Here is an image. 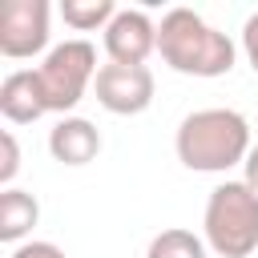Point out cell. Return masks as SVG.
Returning a JSON list of instances; mask_svg holds the SVG:
<instances>
[{
    "mask_svg": "<svg viewBox=\"0 0 258 258\" xmlns=\"http://www.w3.org/2000/svg\"><path fill=\"white\" fill-rule=\"evenodd\" d=\"M177 161L194 173H226L230 165H242L250 145V121L238 109H194L181 117L177 137H173Z\"/></svg>",
    "mask_w": 258,
    "mask_h": 258,
    "instance_id": "obj_1",
    "label": "cell"
},
{
    "mask_svg": "<svg viewBox=\"0 0 258 258\" xmlns=\"http://www.w3.org/2000/svg\"><path fill=\"white\" fill-rule=\"evenodd\" d=\"M157 52L181 77H226L238 48L226 32L206 24L194 8H169L157 24Z\"/></svg>",
    "mask_w": 258,
    "mask_h": 258,
    "instance_id": "obj_2",
    "label": "cell"
},
{
    "mask_svg": "<svg viewBox=\"0 0 258 258\" xmlns=\"http://www.w3.org/2000/svg\"><path fill=\"white\" fill-rule=\"evenodd\" d=\"M202 238L222 258H250L258 250V194L246 181H222L206 198Z\"/></svg>",
    "mask_w": 258,
    "mask_h": 258,
    "instance_id": "obj_3",
    "label": "cell"
},
{
    "mask_svg": "<svg viewBox=\"0 0 258 258\" xmlns=\"http://www.w3.org/2000/svg\"><path fill=\"white\" fill-rule=\"evenodd\" d=\"M97 48L89 40H60L44 52V60L36 64V81L44 93L48 113H69L77 109V101L85 97V89L97 81Z\"/></svg>",
    "mask_w": 258,
    "mask_h": 258,
    "instance_id": "obj_4",
    "label": "cell"
},
{
    "mask_svg": "<svg viewBox=\"0 0 258 258\" xmlns=\"http://www.w3.org/2000/svg\"><path fill=\"white\" fill-rule=\"evenodd\" d=\"M153 73L149 64H101L97 81H93V93H97V105L117 113V117H137L153 105Z\"/></svg>",
    "mask_w": 258,
    "mask_h": 258,
    "instance_id": "obj_5",
    "label": "cell"
},
{
    "mask_svg": "<svg viewBox=\"0 0 258 258\" xmlns=\"http://www.w3.org/2000/svg\"><path fill=\"white\" fill-rule=\"evenodd\" d=\"M48 0H8L0 8V52L28 60L48 48Z\"/></svg>",
    "mask_w": 258,
    "mask_h": 258,
    "instance_id": "obj_6",
    "label": "cell"
},
{
    "mask_svg": "<svg viewBox=\"0 0 258 258\" xmlns=\"http://www.w3.org/2000/svg\"><path fill=\"white\" fill-rule=\"evenodd\" d=\"M105 52L113 64H145L149 52H157V24L145 8H117V16L105 28Z\"/></svg>",
    "mask_w": 258,
    "mask_h": 258,
    "instance_id": "obj_7",
    "label": "cell"
},
{
    "mask_svg": "<svg viewBox=\"0 0 258 258\" xmlns=\"http://www.w3.org/2000/svg\"><path fill=\"white\" fill-rule=\"evenodd\" d=\"M0 113H4L8 125H32V121H40L48 113L36 69H12L0 81Z\"/></svg>",
    "mask_w": 258,
    "mask_h": 258,
    "instance_id": "obj_8",
    "label": "cell"
},
{
    "mask_svg": "<svg viewBox=\"0 0 258 258\" xmlns=\"http://www.w3.org/2000/svg\"><path fill=\"white\" fill-rule=\"evenodd\" d=\"M48 153L60 165H89L101 153V133L85 117H60L48 129Z\"/></svg>",
    "mask_w": 258,
    "mask_h": 258,
    "instance_id": "obj_9",
    "label": "cell"
},
{
    "mask_svg": "<svg viewBox=\"0 0 258 258\" xmlns=\"http://www.w3.org/2000/svg\"><path fill=\"white\" fill-rule=\"evenodd\" d=\"M40 222V202L24 189H0V242H8L12 250L20 246V238Z\"/></svg>",
    "mask_w": 258,
    "mask_h": 258,
    "instance_id": "obj_10",
    "label": "cell"
},
{
    "mask_svg": "<svg viewBox=\"0 0 258 258\" xmlns=\"http://www.w3.org/2000/svg\"><path fill=\"white\" fill-rule=\"evenodd\" d=\"M206 238L194 234V230H181V226H169L161 234H153L145 258H206Z\"/></svg>",
    "mask_w": 258,
    "mask_h": 258,
    "instance_id": "obj_11",
    "label": "cell"
},
{
    "mask_svg": "<svg viewBox=\"0 0 258 258\" xmlns=\"http://www.w3.org/2000/svg\"><path fill=\"white\" fill-rule=\"evenodd\" d=\"M60 16L77 32H93V28L105 32L109 20L117 16V4L113 0H60Z\"/></svg>",
    "mask_w": 258,
    "mask_h": 258,
    "instance_id": "obj_12",
    "label": "cell"
},
{
    "mask_svg": "<svg viewBox=\"0 0 258 258\" xmlns=\"http://www.w3.org/2000/svg\"><path fill=\"white\" fill-rule=\"evenodd\" d=\"M0 145H4V161H0V185L12 189V177L20 173V145H16V133L4 129L0 133Z\"/></svg>",
    "mask_w": 258,
    "mask_h": 258,
    "instance_id": "obj_13",
    "label": "cell"
},
{
    "mask_svg": "<svg viewBox=\"0 0 258 258\" xmlns=\"http://www.w3.org/2000/svg\"><path fill=\"white\" fill-rule=\"evenodd\" d=\"M8 258H69L56 242H20Z\"/></svg>",
    "mask_w": 258,
    "mask_h": 258,
    "instance_id": "obj_14",
    "label": "cell"
},
{
    "mask_svg": "<svg viewBox=\"0 0 258 258\" xmlns=\"http://www.w3.org/2000/svg\"><path fill=\"white\" fill-rule=\"evenodd\" d=\"M242 52H246L250 69L258 73V12L246 16V24H242Z\"/></svg>",
    "mask_w": 258,
    "mask_h": 258,
    "instance_id": "obj_15",
    "label": "cell"
},
{
    "mask_svg": "<svg viewBox=\"0 0 258 258\" xmlns=\"http://www.w3.org/2000/svg\"><path fill=\"white\" fill-rule=\"evenodd\" d=\"M242 181L258 194V145H254V149L246 153V161H242Z\"/></svg>",
    "mask_w": 258,
    "mask_h": 258,
    "instance_id": "obj_16",
    "label": "cell"
}]
</instances>
